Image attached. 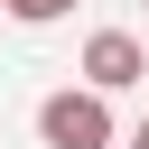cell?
Wrapping results in <instances>:
<instances>
[{
	"mask_svg": "<svg viewBox=\"0 0 149 149\" xmlns=\"http://www.w3.org/2000/svg\"><path fill=\"white\" fill-rule=\"evenodd\" d=\"M0 9H9V19H19V28H47V19H65V9H74V0H0Z\"/></svg>",
	"mask_w": 149,
	"mask_h": 149,
	"instance_id": "3",
	"label": "cell"
},
{
	"mask_svg": "<svg viewBox=\"0 0 149 149\" xmlns=\"http://www.w3.org/2000/svg\"><path fill=\"white\" fill-rule=\"evenodd\" d=\"M130 149H149V121H140V130H130Z\"/></svg>",
	"mask_w": 149,
	"mask_h": 149,
	"instance_id": "4",
	"label": "cell"
},
{
	"mask_svg": "<svg viewBox=\"0 0 149 149\" xmlns=\"http://www.w3.org/2000/svg\"><path fill=\"white\" fill-rule=\"evenodd\" d=\"M37 140H47V149H112V93H93V84H84V93H74V84L47 93V102H37Z\"/></svg>",
	"mask_w": 149,
	"mask_h": 149,
	"instance_id": "1",
	"label": "cell"
},
{
	"mask_svg": "<svg viewBox=\"0 0 149 149\" xmlns=\"http://www.w3.org/2000/svg\"><path fill=\"white\" fill-rule=\"evenodd\" d=\"M140 74H149V56H140L130 28H93V37H84V84H93V93H121V84H140Z\"/></svg>",
	"mask_w": 149,
	"mask_h": 149,
	"instance_id": "2",
	"label": "cell"
}]
</instances>
